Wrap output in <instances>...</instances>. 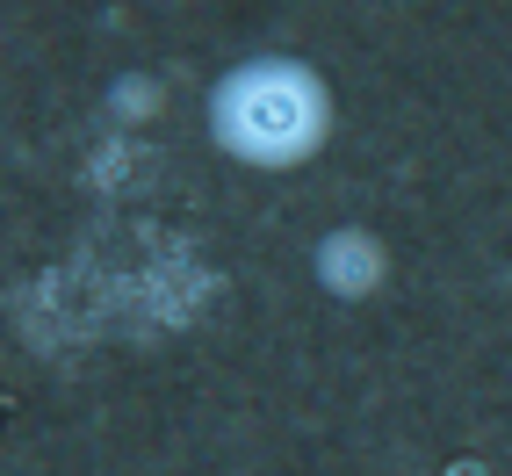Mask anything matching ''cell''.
Instances as JSON below:
<instances>
[{"label":"cell","instance_id":"obj_1","mask_svg":"<svg viewBox=\"0 0 512 476\" xmlns=\"http://www.w3.org/2000/svg\"><path fill=\"white\" fill-rule=\"evenodd\" d=\"M202 123L224 159L253 166V174H296L332 145V87L311 58L260 51L210 80Z\"/></svg>","mask_w":512,"mask_h":476},{"label":"cell","instance_id":"obj_2","mask_svg":"<svg viewBox=\"0 0 512 476\" xmlns=\"http://www.w3.org/2000/svg\"><path fill=\"white\" fill-rule=\"evenodd\" d=\"M311 275H318L325 296L361 303V296H375V289L390 282V246L368 224H332L318 246H311Z\"/></svg>","mask_w":512,"mask_h":476},{"label":"cell","instance_id":"obj_3","mask_svg":"<svg viewBox=\"0 0 512 476\" xmlns=\"http://www.w3.org/2000/svg\"><path fill=\"white\" fill-rule=\"evenodd\" d=\"M152 109H159V80L123 73V87H116V116H152Z\"/></svg>","mask_w":512,"mask_h":476}]
</instances>
